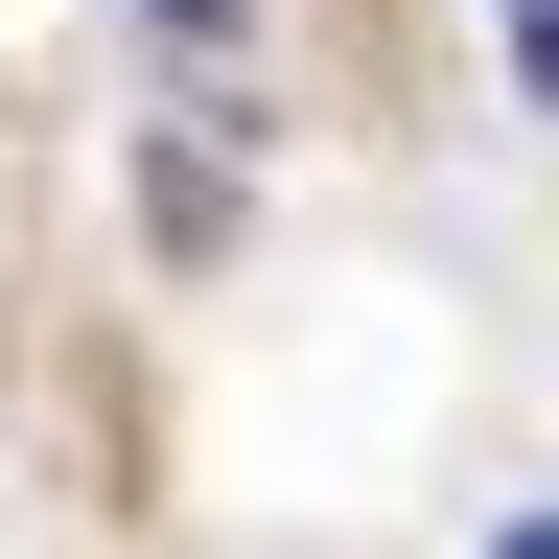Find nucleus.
<instances>
[{"label": "nucleus", "mask_w": 559, "mask_h": 559, "mask_svg": "<svg viewBox=\"0 0 559 559\" xmlns=\"http://www.w3.org/2000/svg\"><path fill=\"white\" fill-rule=\"evenodd\" d=\"M513 94H536V117H559V0H513Z\"/></svg>", "instance_id": "obj_1"}, {"label": "nucleus", "mask_w": 559, "mask_h": 559, "mask_svg": "<svg viewBox=\"0 0 559 559\" xmlns=\"http://www.w3.org/2000/svg\"><path fill=\"white\" fill-rule=\"evenodd\" d=\"M536 559H559V513H536Z\"/></svg>", "instance_id": "obj_2"}]
</instances>
